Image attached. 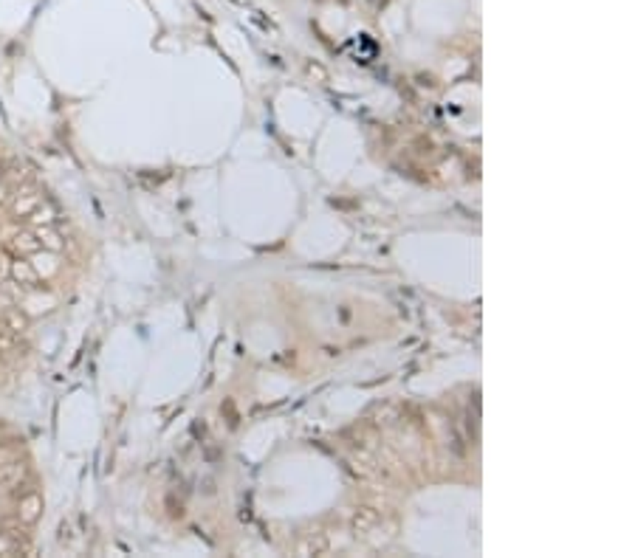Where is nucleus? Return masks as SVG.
Wrapping results in <instances>:
<instances>
[{
    "mask_svg": "<svg viewBox=\"0 0 635 558\" xmlns=\"http://www.w3.org/2000/svg\"><path fill=\"white\" fill-rule=\"evenodd\" d=\"M0 536H3L9 552H28V536L17 521H3L0 524Z\"/></svg>",
    "mask_w": 635,
    "mask_h": 558,
    "instance_id": "obj_1",
    "label": "nucleus"
},
{
    "mask_svg": "<svg viewBox=\"0 0 635 558\" xmlns=\"http://www.w3.org/2000/svg\"><path fill=\"white\" fill-rule=\"evenodd\" d=\"M379 521H381L379 510L365 505V508H359V510L353 513V519H350V527H353V533H356V536H367V533H373L376 527H379Z\"/></svg>",
    "mask_w": 635,
    "mask_h": 558,
    "instance_id": "obj_2",
    "label": "nucleus"
},
{
    "mask_svg": "<svg viewBox=\"0 0 635 558\" xmlns=\"http://www.w3.org/2000/svg\"><path fill=\"white\" fill-rule=\"evenodd\" d=\"M327 550H330V539H327V533H322V530L308 533L305 539L296 544V555H305V558H311V555H325Z\"/></svg>",
    "mask_w": 635,
    "mask_h": 558,
    "instance_id": "obj_3",
    "label": "nucleus"
},
{
    "mask_svg": "<svg viewBox=\"0 0 635 558\" xmlns=\"http://www.w3.org/2000/svg\"><path fill=\"white\" fill-rule=\"evenodd\" d=\"M26 477V462L23 459H6L0 462V488H14Z\"/></svg>",
    "mask_w": 635,
    "mask_h": 558,
    "instance_id": "obj_4",
    "label": "nucleus"
},
{
    "mask_svg": "<svg viewBox=\"0 0 635 558\" xmlns=\"http://www.w3.org/2000/svg\"><path fill=\"white\" fill-rule=\"evenodd\" d=\"M12 279H14V285H23V288H34L40 282V273L28 265V262H12Z\"/></svg>",
    "mask_w": 635,
    "mask_h": 558,
    "instance_id": "obj_5",
    "label": "nucleus"
},
{
    "mask_svg": "<svg viewBox=\"0 0 635 558\" xmlns=\"http://www.w3.org/2000/svg\"><path fill=\"white\" fill-rule=\"evenodd\" d=\"M40 510H43V499H40L37 493H28V496H23V499H20V521H26V524L37 521Z\"/></svg>",
    "mask_w": 635,
    "mask_h": 558,
    "instance_id": "obj_6",
    "label": "nucleus"
},
{
    "mask_svg": "<svg viewBox=\"0 0 635 558\" xmlns=\"http://www.w3.org/2000/svg\"><path fill=\"white\" fill-rule=\"evenodd\" d=\"M34 237H37L40 248H48V251H63V248H65L63 234H57L51 226H40V229L34 231Z\"/></svg>",
    "mask_w": 635,
    "mask_h": 558,
    "instance_id": "obj_7",
    "label": "nucleus"
},
{
    "mask_svg": "<svg viewBox=\"0 0 635 558\" xmlns=\"http://www.w3.org/2000/svg\"><path fill=\"white\" fill-rule=\"evenodd\" d=\"M9 248H12L14 254H34V251H40V242H37L34 234L23 231V234H14V237L9 240Z\"/></svg>",
    "mask_w": 635,
    "mask_h": 558,
    "instance_id": "obj_8",
    "label": "nucleus"
},
{
    "mask_svg": "<svg viewBox=\"0 0 635 558\" xmlns=\"http://www.w3.org/2000/svg\"><path fill=\"white\" fill-rule=\"evenodd\" d=\"M0 322H3L12 333H17V335H23L26 330H28V319L20 313V310H14V307H9V310H3V316H0Z\"/></svg>",
    "mask_w": 635,
    "mask_h": 558,
    "instance_id": "obj_9",
    "label": "nucleus"
},
{
    "mask_svg": "<svg viewBox=\"0 0 635 558\" xmlns=\"http://www.w3.org/2000/svg\"><path fill=\"white\" fill-rule=\"evenodd\" d=\"M399 420V409L396 406H384V409H379V415H376V423L379 426H392Z\"/></svg>",
    "mask_w": 635,
    "mask_h": 558,
    "instance_id": "obj_10",
    "label": "nucleus"
},
{
    "mask_svg": "<svg viewBox=\"0 0 635 558\" xmlns=\"http://www.w3.org/2000/svg\"><path fill=\"white\" fill-rule=\"evenodd\" d=\"M308 71H311V74H316V76H319V79H325V71H322V68H319V65H308Z\"/></svg>",
    "mask_w": 635,
    "mask_h": 558,
    "instance_id": "obj_11",
    "label": "nucleus"
}]
</instances>
